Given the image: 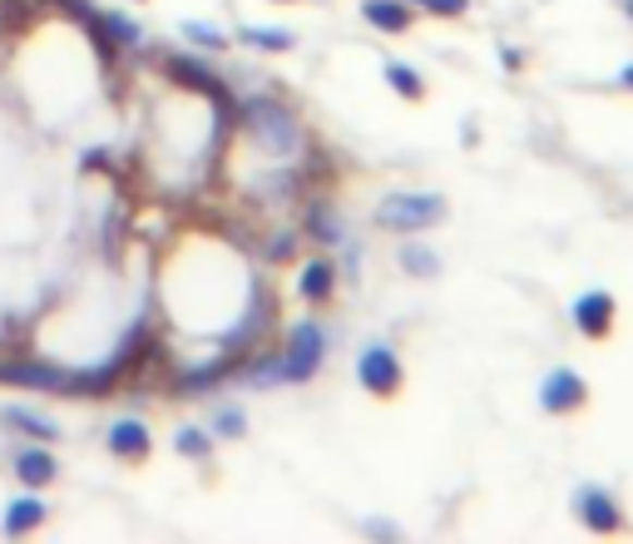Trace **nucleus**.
<instances>
[{"instance_id": "f257e3e1", "label": "nucleus", "mask_w": 633, "mask_h": 544, "mask_svg": "<svg viewBox=\"0 0 633 544\" xmlns=\"http://www.w3.org/2000/svg\"><path fill=\"white\" fill-rule=\"evenodd\" d=\"M238 124L247 129V140L263 144L272 159H297L307 149V129H302L297 109L278 95H247L238 99Z\"/></svg>"}, {"instance_id": "f03ea898", "label": "nucleus", "mask_w": 633, "mask_h": 544, "mask_svg": "<svg viewBox=\"0 0 633 544\" xmlns=\"http://www.w3.org/2000/svg\"><path fill=\"white\" fill-rule=\"evenodd\" d=\"M446 214H451V203L440 198L436 189H391L387 198L376 203V223L391 228V233H401V238H416V233H426V228H440Z\"/></svg>"}, {"instance_id": "7ed1b4c3", "label": "nucleus", "mask_w": 633, "mask_h": 544, "mask_svg": "<svg viewBox=\"0 0 633 544\" xmlns=\"http://www.w3.org/2000/svg\"><path fill=\"white\" fill-rule=\"evenodd\" d=\"M327 342H332V331H327L317 317L292 322V327H288V342L278 347V356H282V386H307L312 376L322 372Z\"/></svg>"}, {"instance_id": "20e7f679", "label": "nucleus", "mask_w": 633, "mask_h": 544, "mask_svg": "<svg viewBox=\"0 0 633 544\" xmlns=\"http://www.w3.org/2000/svg\"><path fill=\"white\" fill-rule=\"evenodd\" d=\"M0 386H25V391H45V396H70V366L25 356V347H15V356L0 362Z\"/></svg>"}, {"instance_id": "39448f33", "label": "nucleus", "mask_w": 633, "mask_h": 544, "mask_svg": "<svg viewBox=\"0 0 633 544\" xmlns=\"http://www.w3.org/2000/svg\"><path fill=\"white\" fill-rule=\"evenodd\" d=\"M401 382H406V366H401L397 347L391 342H366L356 352V386L366 396H397Z\"/></svg>"}, {"instance_id": "423d86ee", "label": "nucleus", "mask_w": 633, "mask_h": 544, "mask_svg": "<svg viewBox=\"0 0 633 544\" xmlns=\"http://www.w3.org/2000/svg\"><path fill=\"white\" fill-rule=\"evenodd\" d=\"M574 515H580V524L589 534H619L623 524V505H619V495L609 491V485H599V481H584V485H574Z\"/></svg>"}, {"instance_id": "0eeeda50", "label": "nucleus", "mask_w": 633, "mask_h": 544, "mask_svg": "<svg viewBox=\"0 0 633 544\" xmlns=\"http://www.w3.org/2000/svg\"><path fill=\"white\" fill-rule=\"evenodd\" d=\"M584 401H589V382H584L574 366L545 372V382H539V411H545V416H574Z\"/></svg>"}, {"instance_id": "6e6552de", "label": "nucleus", "mask_w": 633, "mask_h": 544, "mask_svg": "<svg viewBox=\"0 0 633 544\" xmlns=\"http://www.w3.org/2000/svg\"><path fill=\"white\" fill-rule=\"evenodd\" d=\"M302 238H312L317 247H346L352 243V228H346V214L332 198H307L302 203Z\"/></svg>"}, {"instance_id": "1a4fd4ad", "label": "nucleus", "mask_w": 633, "mask_h": 544, "mask_svg": "<svg viewBox=\"0 0 633 544\" xmlns=\"http://www.w3.org/2000/svg\"><path fill=\"white\" fill-rule=\"evenodd\" d=\"M613 317H619V302H613V292H604V288H589V292H580V298L569 302V322H574L580 337H589V342H604V337H609Z\"/></svg>"}, {"instance_id": "9d476101", "label": "nucleus", "mask_w": 633, "mask_h": 544, "mask_svg": "<svg viewBox=\"0 0 633 544\" xmlns=\"http://www.w3.org/2000/svg\"><path fill=\"white\" fill-rule=\"evenodd\" d=\"M105 450L114 460H149L154 436H149V426H144L139 416H119V421H109V426H105Z\"/></svg>"}, {"instance_id": "9b49d317", "label": "nucleus", "mask_w": 633, "mask_h": 544, "mask_svg": "<svg viewBox=\"0 0 633 544\" xmlns=\"http://www.w3.org/2000/svg\"><path fill=\"white\" fill-rule=\"evenodd\" d=\"M337 278H342V267H337L327 253L322 257H307V263L297 267V298L312 302V307H322V302H332Z\"/></svg>"}, {"instance_id": "f8f14e48", "label": "nucleus", "mask_w": 633, "mask_h": 544, "mask_svg": "<svg viewBox=\"0 0 633 544\" xmlns=\"http://www.w3.org/2000/svg\"><path fill=\"white\" fill-rule=\"evenodd\" d=\"M45 520H50V505H45L35 491H25V495H15V500L0 510V534H5V540H21V534L40 530Z\"/></svg>"}, {"instance_id": "ddd939ff", "label": "nucleus", "mask_w": 633, "mask_h": 544, "mask_svg": "<svg viewBox=\"0 0 633 544\" xmlns=\"http://www.w3.org/2000/svg\"><path fill=\"white\" fill-rule=\"evenodd\" d=\"M15 481L25 485V491H45V485L60 481V466H54V450L45 446V440H35V446H25L21 456H15Z\"/></svg>"}, {"instance_id": "4468645a", "label": "nucleus", "mask_w": 633, "mask_h": 544, "mask_svg": "<svg viewBox=\"0 0 633 544\" xmlns=\"http://www.w3.org/2000/svg\"><path fill=\"white\" fill-rule=\"evenodd\" d=\"M362 21L381 35H406L416 25V5L411 0H362Z\"/></svg>"}, {"instance_id": "2eb2a0df", "label": "nucleus", "mask_w": 633, "mask_h": 544, "mask_svg": "<svg viewBox=\"0 0 633 544\" xmlns=\"http://www.w3.org/2000/svg\"><path fill=\"white\" fill-rule=\"evenodd\" d=\"M0 426L15 431L25 440H60V421H50L45 411H31V406H0Z\"/></svg>"}, {"instance_id": "dca6fc26", "label": "nucleus", "mask_w": 633, "mask_h": 544, "mask_svg": "<svg viewBox=\"0 0 633 544\" xmlns=\"http://www.w3.org/2000/svg\"><path fill=\"white\" fill-rule=\"evenodd\" d=\"M238 40H243L247 50H263V55L297 50V35H292L288 25H238Z\"/></svg>"}, {"instance_id": "f3484780", "label": "nucleus", "mask_w": 633, "mask_h": 544, "mask_svg": "<svg viewBox=\"0 0 633 544\" xmlns=\"http://www.w3.org/2000/svg\"><path fill=\"white\" fill-rule=\"evenodd\" d=\"M381 80H387L406 105H421V99H426V80H421V70H416V64H406V60H387V64H381Z\"/></svg>"}, {"instance_id": "a211bd4d", "label": "nucleus", "mask_w": 633, "mask_h": 544, "mask_svg": "<svg viewBox=\"0 0 633 544\" xmlns=\"http://www.w3.org/2000/svg\"><path fill=\"white\" fill-rule=\"evenodd\" d=\"M95 25L119 45V50H139V45H144V31L124 11H95Z\"/></svg>"}, {"instance_id": "6ab92c4d", "label": "nucleus", "mask_w": 633, "mask_h": 544, "mask_svg": "<svg viewBox=\"0 0 633 544\" xmlns=\"http://www.w3.org/2000/svg\"><path fill=\"white\" fill-rule=\"evenodd\" d=\"M397 263H401V273H411V278H436V273H440V253H436V247H426V243H416V238L401 243Z\"/></svg>"}, {"instance_id": "aec40b11", "label": "nucleus", "mask_w": 633, "mask_h": 544, "mask_svg": "<svg viewBox=\"0 0 633 544\" xmlns=\"http://www.w3.org/2000/svg\"><path fill=\"white\" fill-rule=\"evenodd\" d=\"M173 450H179L183 460H198V466H208V460H214V431H204V426H179V431H173Z\"/></svg>"}, {"instance_id": "412c9836", "label": "nucleus", "mask_w": 633, "mask_h": 544, "mask_svg": "<svg viewBox=\"0 0 633 544\" xmlns=\"http://www.w3.org/2000/svg\"><path fill=\"white\" fill-rule=\"evenodd\" d=\"M179 35L188 45H198L204 55H223L228 50V31H218V25H208V21H183Z\"/></svg>"}, {"instance_id": "4be33fe9", "label": "nucleus", "mask_w": 633, "mask_h": 544, "mask_svg": "<svg viewBox=\"0 0 633 544\" xmlns=\"http://www.w3.org/2000/svg\"><path fill=\"white\" fill-rule=\"evenodd\" d=\"M208 431H214V440H238V436H247L243 406H233V401L218 406V411H214V426H208Z\"/></svg>"}, {"instance_id": "5701e85b", "label": "nucleus", "mask_w": 633, "mask_h": 544, "mask_svg": "<svg viewBox=\"0 0 633 544\" xmlns=\"http://www.w3.org/2000/svg\"><path fill=\"white\" fill-rule=\"evenodd\" d=\"M297 238H302V228H278V233L263 243V263H288V257L297 253Z\"/></svg>"}, {"instance_id": "b1692460", "label": "nucleus", "mask_w": 633, "mask_h": 544, "mask_svg": "<svg viewBox=\"0 0 633 544\" xmlns=\"http://www.w3.org/2000/svg\"><path fill=\"white\" fill-rule=\"evenodd\" d=\"M416 11L436 15V21H461L465 11H471V0H411Z\"/></svg>"}, {"instance_id": "393cba45", "label": "nucleus", "mask_w": 633, "mask_h": 544, "mask_svg": "<svg viewBox=\"0 0 633 544\" xmlns=\"http://www.w3.org/2000/svg\"><path fill=\"white\" fill-rule=\"evenodd\" d=\"M500 64L510 75H520V70H525V50H520V45H500Z\"/></svg>"}, {"instance_id": "a878e982", "label": "nucleus", "mask_w": 633, "mask_h": 544, "mask_svg": "<svg viewBox=\"0 0 633 544\" xmlns=\"http://www.w3.org/2000/svg\"><path fill=\"white\" fill-rule=\"evenodd\" d=\"M362 530L372 534V540H401V530H397V524H391V520H366Z\"/></svg>"}, {"instance_id": "bb28decb", "label": "nucleus", "mask_w": 633, "mask_h": 544, "mask_svg": "<svg viewBox=\"0 0 633 544\" xmlns=\"http://www.w3.org/2000/svg\"><path fill=\"white\" fill-rule=\"evenodd\" d=\"M619 85H623V89H633V60L619 70Z\"/></svg>"}, {"instance_id": "cd10ccee", "label": "nucleus", "mask_w": 633, "mask_h": 544, "mask_svg": "<svg viewBox=\"0 0 633 544\" xmlns=\"http://www.w3.org/2000/svg\"><path fill=\"white\" fill-rule=\"evenodd\" d=\"M623 15H629V21H633V0H623Z\"/></svg>"}, {"instance_id": "c85d7f7f", "label": "nucleus", "mask_w": 633, "mask_h": 544, "mask_svg": "<svg viewBox=\"0 0 633 544\" xmlns=\"http://www.w3.org/2000/svg\"><path fill=\"white\" fill-rule=\"evenodd\" d=\"M282 5H292V0H282Z\"/></svg>"}]
</instances>
